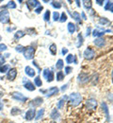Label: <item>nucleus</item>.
Returning a JSON list of instances; mask_svg holds the SVG:
<instances>
[{
	"label": "nucleus",
	"mask_w": 113,
	"mask_h": 123,
	"mask_svg": "<svg viewBox=\"0 0 113 123\" xmlns=\"http://www.w3.org/2000/svg\"><path fill=\"white\" fill-rule=\"evenodd\" d=\"M82 100V97L78 93H73L69 97V103L72 106H77Z\"/></svg>",
	"instance_id": "nucleus-1"
},
{
	"label": "nucleus",
	"mask_w": 113,
	"mask_h": 123,
	"mask_svg": "<svg viewBox=\"0 0 113 123\" xmlns=\"http://www.w3.org/2000/svg\"><path fill=\"white\" fill-rule=\"evenodd\" d=\"M34 54H35V48L32 46H27L25 48V51H24V55H25V58L27 60H31L34 58Z\"/></svg>",
	"instance_id": "nucleus-2"
},
{
	"label": "nucleus",
	"mask_w": 113,
	"mask_h": 123,
	"mask_svg": "<svg viewBox=\"0 0 113 123\" xmlns=\"http://www.w3.org/2000/svg\"><path fill=\"white\" fill-rule=\"evenodd\" d=\"M0 22L3 24H8L10 22V13L7 10H2L0 12Z\"/></svg>",
	"instance_id": "nucleus-3"
},
{
	"label": "nucleus",
	"mask_w": 113,
	"mask_h": 123,
	"mask_svg": "<svg viewBox=\"0 0 113 123\" xmlns=\"http://www.w3.org/2000/svg\"><path fill=\"white\" fill-rule=\"evenodd\" d=\"M11 98L15 100H19V101H22V102H25L27 100V98L25 97L22 93L20 92H13L11 94Z\"/></svg>",
	"instance_id": "nucleus-4"
},
{
	"label": "nucleus",
	"mask_w": 113,
	"mask_h": 123,
	"mask_svg": "<svg viewBox=\"0 0 113 123\" xmlns=\"http://www.w3.org/2000/svg\"><path fill=\"white\" fill-rule=\"evenodd\" d=\"M97 107V101L94 98H90L86 101V108L88 110H95Z\"/></svg>",
	"instance_id": "nucleus-5"
},
{
	"label": "nucleus",
	"mask_w": 113,
	"mask_h": 123,
	"mask_svg": "<svg viewBox=\"0 0 113 123\" xmlns=\"http://www.w3.org/2000/svg\"><path fill=\"white\" fill-rule=\"evenodd\" d=\"M43 75V77L46 79V80H47L48 82L53 81V80H54V73H53V71H51L50 69H48V68L44 69Z\"/></svg>",
	"instance_id": "nucleus-6"
},
{
	"label": "nucleus",
	"mask_w": 113,
	"mask_h": 123,
	"mask_svg": "<svg viewBox=\"0 0 113 123\" xmlns=\"http://www.w3.org/2000/svg\"><path fill=\"white\" fill-rule=\"evenodd\" d=\"M84 57L87 59V60H91V59H92L93 57H94V55H95V52H94V50L93 49H91V47H88L85 51H84Z\"/></svg>",
	"instance_id": "nucleus-7"
},
{
	"label": "nucleus",
	"mask_w": 113,
	"mask_h": 123,
	"mask_svg": "<svg viewBox=\"0 0 113 123\" xmlns=\"http://www.w3.org/2000/svg\"><path fill=\"white\" fill-rule=\"evenodd\" d=\"M43 102V98L38 97V98H34L33 100H31V101L29 102V106H30V107H33V108L38 107V106H40Z\"/></svg>",
	"instance_id": "nucleus-8"
},
{
	"label": "nucleus",
	"mask_w": 113,
	"mask_h": 123,
	"mask_svg": "<svg viewBox=\"0 0 113 123\" xmlns=\"http://www.w3.org/2000/svg\"><path fill=\"white\" fill-rule=\"evenodd\" d=\"M41 92L45 93L46 97H52L59 92V89H58V87H51L48 90H41Z\"/></svg>",
	"instance_id": "nucleus-9"
},
{
	"label": "nucleus",
	"mask_w": 113,
	"mask_h": 123,
	"mask_svg": "<svg viewBox=\"0 0 113 123\" xmlns=\"http://www.w3.org/2000/svg\"><path fill=\"white\" fill-rule=\"evenodd\" d=\"M35 116H36V110H35L34 108H31V109H29V110L27 111L25 118H26L27 120H32Z\"/></svg>",
	"instance_id": "nucleus-10"
},
{
	"label": "nucleus",
	"mask_w": 113,
	"mask_h": 123,
	"mask_svg": "<svg viewBox=\"0 0 113 123\" xmlns=\"http://www.w3.org/2000/svg\"><path fill=\"white\" fill-rule=\"evenodd\" d=\"M17 76V70L16 68H11L9 69L8 73H7V78L9 80H13Z\"/></svg>",
	"instance_id": "nucleus-11"
},
{
	"label": "nucleus",
	"mask_w": 113,
	"mask_h": 123,
	"mask_svg": "<svg viewBox=\"0 0 113 123\" xmlns=\"http://www.w3.org/2000/svg\"><path fill=\"white\" fill-rule=\"evenodd\" d=\"M24 87L28 91H34L36 89V87L34 86V84L32 82L29 81L28 80H26V79L24 80Z\"/></svg>",
	"instance_id": "nucleus-12"
},
{
	"label": "nucleus",
	"mask_w": 113,
	"mask_h": 123,
	"mask_svg": "<svg viewBox=\"0 0 113 123\" xmlns=\"http://www.w3.org/2000/svg\"><path fill=\"white\" fill-rule=\"evenodd\" d=\"M27 6L28 8V10H32L34 8H36L37 6H40V2L39 1H34V0H29V1H27Z\"/></svg>",
	"instance_id": "nucleus-13"
},
{
	"label": "nucleus",
	"mask_w": 113,
	"mask_h": 123,
	"mask_svg": "<svg viewBox=\"0 0 113 123\" xmlns=\"http://www.w3.org/2000/svg\"><path fill=\"white\" fill-rule=\"evenodd\" d=\"M25 72H26V74H27L28 77L33 78L35 75H36V70L33 69V68H31L30 66H27V67L25 68Z\"/></svg>",
	"instance_id": "nucleus-14"
},
{
	"label": "nucleus",
	"mask_w": 113,
	"mask_h": 123,
	"mask_svg": "<svg viewBox=\"0 0 113 123\" xmlns=\"http://www.w3.org/2000/svg\"><path fill=\"white\" fill-rule=\"evenodd\" d=\"M94 45L97 46H99V47L105 46V45H106V40L103 39L102 37H101V38H97V39L94 40Z\"/></svg>",
	"instance_id": "nucleus-15"
},
{
	"label": "nucleus",
	"mask_w": 113,
	"mask_h": 123,
	"mask_svg": "<svg viewBox=\"0 0 113 123\" xmlns=\"http://www.w3.org/2000/svg\"><path fill=\"white\" fill-rule=\"evenodd\" d=\"M66 62H67L68 63H72V62L76 63V62H77L75 56V55H73V54H69V55L67 56V58H66Z\"/></svg>",
	"instance_id": "nucleus-16"
},
{
	"label": "nucleus",
	"mask_w": 113,
	"mask_h": 123,
	"mask_svg": "<svg viewBox=\"0 0 113 123\" xmlns=\"http://www.w3.org/2000/svg\"><path fill=\"white\" fill-rule=\"evenodd\" d=\"M88 80H89V76H88L87 74L82 73V74H80V75L78 76V81H79V82H85V81H87Z\"/></svg>",
	"instance_id": "nucleus-17"
},
{
	"label": "nucleus",
	"mask_w": 113,
	"mask_h": 123,
	"mask_svg": "<svg viewBox=\"0 0 113 123\" xmlns=\"http://www.w3.org/2000/svg\"><path fill=\"white\" fill-rule=\"evenodd\" d=\"M43 114H44V109H43V108H42V109H40V110H39V112L37 113V115L35 116V117H35V119H36V120L41 119V118L43 117Z\"/></svg>",
	"instance_id": "nucleus-18"
},
{
	"label": "nucleus",
	"mask_w": 113,
	"mask_h": 123,
	"mask_svg": "<svg viewBox=\"0 0 113 123\" xmlns=\"http://www.w3.org/2000/svg\"><path fill=\"white\" fill-rule=\"evenodd\" d=\"M21 113H22V111L18 107H13L11 109V116H17V115H20Z\"/></svg>",
	"instance_id": "nucleus-19"
},
{
	"label": "nucleus",
	"mask_w": 113,
	"mask_h": 123,
	"mask_svg": "<svg viewBox=\"0 0 113 123\" xmlns=\"http://www.w3.org/2000/svg\"><path fill=\"white\" fill-rule=\"evenodd\" d=\"M26 35V33L24 32L23 31H17L16 33L14 34V38L16 39V40H18V39H21L22 37H24Z\"/></svg>",
	"instance_id": "nucleus-20"
},
{
	"label": "nucleus",
	"mask_w": 113,
	"mask_h": 123,
	"mask_svg": "<svg viewBox=\"0 0 113 123\" xmlns=\"http://www.w3.org/2000/svg\"><path fill=\"white\" fill-rule=\"evenodd\" d=\"M10 69V66L9 64H3V65H0V73H6L8 72Z\"/></svg>",
	"instance_id": "nucleus-21"
},
{
	"label": "nucleus",
	"mask_w": 113,
	"mask_h": 123,
	"mask_svg": "<svg viewBox=\"0 0 113 123\" xmlns=\"http://www.w3.org/2000/svg\"><path fill=\"white\" fill-rule=\"evenodd\" d=\"M59 113L58 112L57 109H54L52 111V113H51V117L53 119H57V118H59Z\"/></svg>",
	"instance_id": "nucleus-22"
},
{
	"label": "nucleus",
	"mask_w": 113,
	"mask_h": 123,
	"mask_svg": "<svg viewBox=\"0 0 113 123\" xmlns=\"http://www.w3.org/2000/svg\"><path fill=\"white\" fill-rule=\"evenodd\" d=\"M34 84L36 85V86H42L43 85V82H42V79L39 77V76H37V77L34 79Z\"/></svg>",
	"instance_id": "nucleus-23"
},
{
	"label": "nucleus",
	"mask_w": 113,
	"mask_h": 123,
	"mask_svg": "<svg viewBox=\"0 0 113 123\" xmlns=\"http://www.w3.org/2000/svg\"><path fill=\"white\" fill-rule=\"evenodd\" d=\"M66 98H67V97H63V98L59 101V103H58V108H59V109H62V108L64 107Z\"/></svg>",
	"instance_id": "nucleus-24"
},
{
	"label": "nucleus",
	"mask_w": 113,
	"mask_h": 123,
	"mask_svg": "<svg viewBox=\"0 0 113 123\" xmlns=\"http://www.w3.org/2000/svg\"><path fill=\"white\" fill-rule=\"evenodd\" d=\"M49 50H50L52 55H56L57 54V46L55 44H52L51 46H49Z\"/></svg>",
	"instance_id": "nucleus-25"
},
{
	"label": "nucleus",
	"mask_w": 113,
	"mask_h": 123,
	"mask_svg": "<svg viewBox=\"0 0 113 123\" xmlns=\"http://www.w3.org/2000/svg\"><path fill=\"white\" fill-rule=\"evenodd\" d=\"M102 108H103V110L105 111V113H106V115H107V118H108V119H109L108 109V105H107V103H106V102H103V103H102Z\"/></svg>",
	"instance_id": "nucleus-26"
},
{
	"label": "nucleus",
	"mask_w": 113,
	"mask_h": 123,
	"mask_svg": "<svg viewBox=\"0 0 113 123\" xmlns=\"http://www.w3.org/2000/svg\"><path fill=\"white\" fill-rule=\"evenodd\" d=\"M68 31L70 33H74L75 31V24H73V23H69L68 24Z\"/></svg>",
	"instance_id": "nucleus-27"
},
{
	"label": "nucleus",
	"mask_w": 113,
	"mask_h": 123,
	"mask_svg": "<svg viewBox=\"0 0 113 123\" xmlns=\"http://www.w3.org/2000/svg\"><path fill=\"white\" fill-rule=\"evenodd\" d=\"M105 10L106 11H110L111 12H113V2H107V5H106V7H105Z\"/></svg>",
	"instance_id": "nucleus-28"
},
{
	"label": "nucleus",
	"mask_w": 113,
	"mask_h": 123,
	"mask_svg": "<svg viewBox=\"0 0 113 123\" xmlns=\"http://www.w3.org/2000/svg\"><path fill=\"white\" fill-rule=\"evenodd\" d=\"M63 66H64L63 61H62V60H59L58 62H57V64H56V68H57L58 70H61V69L63 68Z\"/></svg>",
	"instance_id": "nucleus-29"
},
{
	"label": "nucleus",
	"mask_w": 113,
	"mask_h": 123,
	"mask_svg": "<svg viewBox=\"0 0 113 123\" xmlns=\"http://www.w3.org/2000/svg\"><path fill=\"white\" fill-rule=\"evenodd\" d=\"M63 79H64V73H63L62 71H59V72L57 73V80L60 81V80H62Z\"/></svg>",
	"instance_id": "nucleus-30"
},
{
	"label": "nucleus",
	"mask_w": 113,
	"mask_h": 123,
	"mask_svg": "<svg viewBox=\"0 0 113 123\" xmlns=\"http://www.w3.org/2000/svg\"><path fill=\"white\" fill-rule=\"evenodd\" d=\"M92 35L93 36H95V37H102V35H104V32L103 31H97V30H95V31H93V32H92Z\"/></svg>",
	"instance_id": "nucleus-31"
},
{
	"label": "nucleus",
	"mask_w": 113,
	"mask_h": 123,
	"mask_svg": "<svg viewBox=\"0 0 113 123\" xmlns=\"http://www.w3.org/2000/svg\"><path fill=\"white\" fill-rule=\"evenodd\" d=\"M84 3V7L87 9V10H90L91 8V5H92V3H91V1H84L83 2Z\"/></svg>",
	"instance_id": "nucleus-32"
},
{
	"label": "nucleus",
	"mask_w": 113,
	"mask_h": 123,
	"mask_svg": "<svg viewBox=\"0 0 113 123\" xmlns=\"http://www.w3.org/2000/svg\"><path fill=\"white\" fill-rule=\"evenodd\" d=\"M7 8L9 9H15L16 8V4L14 1H10L8 4H7Z\"/></svg>",
	"instance_id": "nucleus-33"
},
{
	"label": "nucleus",
	"mask_w": 113,
	"mask_h": 123,
	"mask_svg": "<svg viewBox=\"0 0 113 123\" xmlns=\"http://www.w3.org/2000/svg\"><path fill=\"white\" fill-rule=\"evenodd\" d=\"M72 16H73V18H74L75 21H77V22H80V15H79V13H78V12H75L72 14Z\"/></svg>",
	"instance_id": "nucleus-34"
},
{
	"label": "nucleus",
	"mask_w": 113,
	"mask_h": 123,
	"mask_svg": "<svg viewBox=\"0 0 113 123\" xmlns=\"http://www.w3.org/2000/svg\"><path fill=\"white\" fill-rule=\"evenodd\" d=\"M25 48L26 47H24L23 46H21V45H19V46H17L16 47H15V50H16L17 52H19V53H24V51H25Z\"/></svg>",
	"instance_id": "nucleus-35"
},
{
	"label": "nucleus",
	"mask_w": 113,
	"mask_h": 123,
	"mask_svg": "<svg viewBox=\"0 0 113 123\" xmlns=\"http://www.w3.org/2000/svg\"><path fill=\"white\" fill-rule=\"evenodd\" d=\"M51 5H52L55 9H59V8L61 7V4H60L59 2H56V1H53V2L51 3Z\"/></svg>",
	"instance_id": "nucleus-36"
},
{
	"label": "nucleus",
	"mask_w": 113,
	"mask_h": 123,
	"mask_svg": "<svg viewBox=\"0 0 113 123\" xmlns=\"http://www.w3.org/2000/svg\"><path fill=\"white\" fill-rule=\"evenodd\" d=\"M43 20L46 21V22H48L49 20H50V12H49V11H46V12H45V13H44V15H43Z\"/></svg>",
	"instance_id": "nucleus-37"
},
{
	"label": "nucleus",
	"mask_w": 113,
	"mask_h": 123,
	"mask_svg": "<svg viewBox=\"0 0 113 123\" xmlns=\"http://www.w3.org/2000/svg\"><path fill=\"white\" fill-rule=\"evenodd\" d=\"M100 23H101L102 25H107V24H109V21H108L107 18L103 17V18L100 19Z\"/></svg>",
	"instance_id": "nucleus-38"
},
{
	"label": "nucleus",
	"mask_w": 113,
	"mask_h": 123,
	"mask_svg": "<svg viewBox=\"0 0 113 123\" xmlns=\"http://www.w3.org/2000/svg\"><path fill=\"white\" fill-rule=\"evenodd\" d=\"M53 19H54V21L59 20V13L58 12H55L53 13Z\"/></svg>",
	"instance_id": "nucleus-39"
},
{
	"label": "nucleus",
	"mask_w": 113,
	"mask_h": 123,
	"mask_svg": "<svg viewBox=\"0 0 113 123\" xmlns=\"http://www.w3.org/2000/svg\"><path fill=\"white\" fill-rule=\"evenodd\" d=\"M5 62H6V59H5L4 55L0 54V65H3V64H5Z\"/></svg>",
	"instance_id": "nucleus-40"
},
{
	"label": "nucleus",
	"mask_w": 113,
	"mask_h": 123,
	"mask_svg": "<svg viewBox=\"0 0 113 123\" xmlns=\"http://www.w3.org/2000/svg\"><path fill=\"white\" fill-rule=\"evenodd\" d=\"M66 20H67V15H66V13L62 12V13H61V17L59 18V21H60V22H65Z\"/></svg>",
	"instance_id": "nucleus-41"
},
{
	"label": "nucleus",
	"mask_w": 113,
	"mask_h": 123,
	"mask_svg": "<svg viewBox=\"0 0 113 123\" xmlns=\"http://www.w3.org/2000/svg\"><path fill=\"white\" fill-rule=\"evenodd\" d=\"M8 49L7 46L5 44H0V52H3V51H6Z\"/></svg>",
	"instance_id": "nucleus-42"
},
{
	"label": "nucleus",
	"mask_w": 113,
	"mask_h": 123,
	"mask_svg": "<svg viewBox=\"0 0 113 123\" xmlns=\"http://www.w3.org/2000/svg\"><path fill=\"white\" fill-rule=\"evenodd\" d=\"M43 6H39L37 9H35V11H34V12H35L36 13H38V14H39V13H41V12L43 11Z\"/></svg>",
	"instance_id": "nucleus-43"
},
{
	"label": "nucleus",
	"mask_w": 113,
	"mask_h": 123,
	"mask_svg": "<svg viewBox=\"0 0 113 123\" xmlns=\"http://www.w3.org/2000/svg\"><path fill=\"white\" fill-rule=\"evenodd\" d=\"M78 40H79V43L77 44V46H80L82 45V42H83V38H82V35L80 33L78 34Z\"/></svg>",
	"instance_id": "nucleus-44"
},
{
	"label": "nucleus",
	"mask_w": 113,
	"mask_h": 123,
	"mask_svg": "<svg viewBox=\"0 0 113 123\" xmlns=\"http://www.w3.org/2000/svg\"><path fill=\"white\" fill-rule=\"evenodd\" d=\"M73 69H72V67H70V66H67V67H65V72H66V74H69V73H71V71H72Z\"/></svg>",
	"instance_id": "nucleus-45"
},
{
	"label": "nucleus",
	"mask_w": 113,
	"mask_h": 123,
	"mask_svg": "<svg viewBox=\"0 0 113 123\" xmlns=\"http://www.w3.org/2000/svg\"><path fill=\"white\" fill-rule=\"evenodd\" d=\"M67 52H68V49H67V48H63V49H62V54H63V55L67 54Z\"/></svg>",
	"instance_id": "nucleus-46"
},
{
	"label": "nucleus",
	"mask_w": 113,
	"mask_h": 123,
	"mask_svg": "<svg viewBox=\"0 0 113 123\" xmlns=\"http://www.w3.org/2000/svg\"><path fill=\"white\" fill-rule=\"evenodd\" d=\"M67 87H68V84H65V85H63V86H62L61 90H62V91H64V90H66V89H67Z\"/></svg>",
	"instance_id": "nucleus-47"
},
{
	"label": "nucleus",
	"mask_w": 113,
	"mask_h": 123,
	"mask_svg": "<svg viewBox=\"0 0 113 123\" xmlns=\"http://www.w3.org/2000/svg\"><path fill=\"white\" fill-rule=\"evenodd\" d=\"M81 15H82V17H83V19L87 20V17H86V15H85V13H84V12H82V13H81Z\"/></svg>",
	"instance_id": "nucleus-48"
},
{
	"label": "nucleus",
	"mask_w": 113,
	"mask_h": 123,
	"mask_svg": "<svg viewBox=\"0 0 113 123\" xmlns=\"http://www.w3.org/2000/svg\"><path fill=\"white\" fill-rule=\"evenodd\" d=\"M103 2L104 1H96V3H98L99 5H103Z\"/></svg>",
	"instance_id": "nucleus-49"
},
{
	"label": "nucleus",
	"mask_w": 113,
	"mask_h": 123,
	"mask_svg": "<svg viewBox=\"0 0 113 123\" xmlns=\"http://www.w3.org/2000/svg\"><path fill=\"white\" fill-rule=\"evenodd\" d=\"M2 109H3V103H2L1 101H0V111H1Z\"/></svg>",
	"instance_id": "nucleus-50"
},
{
	"label": "nucleus",
	"mask_w": 113,
	"mask_h": 123,
	"mask_svg": "<svg viewBox=\"0 0 113 123\" xmlns=\"http://www.w3.org/2000/svg\"><path fill=\"white\" fill-rule=\"evenodd\" d=\"M90 31H91V29L89 28V29H88V31H87V36H88V35L90 34Z\"/></svg>",
	"instance_id": "nucleus-51"
},
{
	"label": "nucleus",
	"mask_w": 113,
	"mask_h": 123,
	"mask_svg": "<svg viewBox=\"0 0 113 123\" xmlns=\"http://www.w3.org/2000/svg\"><path fill=\"white\" fill-rule=\"evenodd\" d=\"M76 3H77V6L80 7V2H79V1H76Z\"/></svg>",
	"instance_id": "nucleus-52"
},
{
	"label": "nucleus",
	"mask_w": 113,
	"mask_h": 123,
	"mask_svg": "<svg viewBox=\"0 0 113 123\" xmlns=\"http://www.w3.org/2000/svg\"><path fill=\"white\" fill-rule=\"evenodd\" d=\"M1 40H2V37H1V35H0V41H1Z\"/></svg>",
	"instance_id": "nucleus-53"
},
{
	"label": "nucleus",
	"mask_w": 113,
	"mask_h": 123,
	"mask_svg": "<svg viewBox=\"0 0 113 123\" xmlns=\"http://www.w3.org/2000/svg\"><path fill=\"white\" fill-rule=\"evenodd\" d=\"M112 78H113V71H112Z\"/></svg>",
	"instance_id": "nucleus-54"
},
{
	"label": "nucleus",
	"mask_w": 113,
	"mask_h": 123,
	"mask_svg": "<svg viewBox=\"0 0 113 123\" xmlns=\"http://www.w3.org/2000/svg\"><path fill=\"white\" fill-rule=\"evenodd\" d=\"M9 123H14V122H9Z\"/></svg>",
	"instance_id": "nucleus-55"
}]
</instances>
